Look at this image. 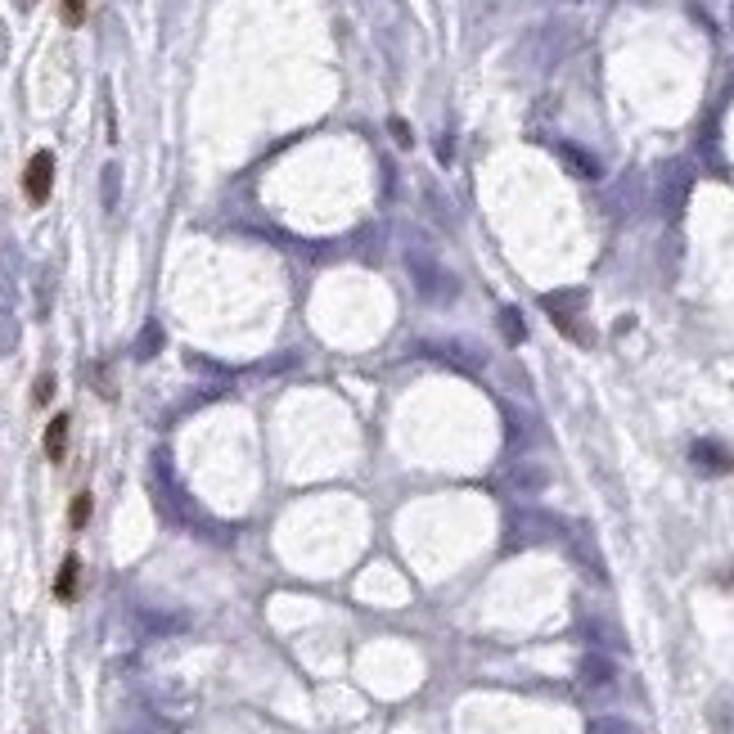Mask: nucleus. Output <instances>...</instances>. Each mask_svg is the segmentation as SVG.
Instances as JSON below:
<instances>
[{
  "instance_id": "obj_1",
  "label": "nucleus",
  "mask_w": 734,
  "mask_h": 734,
  "mask_svg": "<svg viewBox=\"0 0 734 734\" xmlns=\"http://www.w3.org/2000/svg\"><path fill=\"white\" fill-rule=\"evenodd\" d=\"M50 185H55V154L41 149V154H32L28 172H23V194H28V203H46Z\"/></svg>"
},
{
  "instance_id": "obj_2",
  "label": "nucleus",
  "mask_w": 734,
  "mask_h": 734,
  "mask_svg": "<svg viewBox=\"0 0 734 734\" xmlns=\"http://www.w3.org/2000/svg\"><path fill=\"white\" fill-rule=\"evenodd\" d=\"M64 451H68V415H55L50 419V428H46V455L50 460H64Z\"/></svg>"
},
{
  "instance_id": "obj_3",
  "label": "nucleus",
  "mask_w": 734,
  "mask_h": 734,
  "mask_svg": "<svg viewBox=\"0 0 734 734\" xmlns=\"http://www.w3.org/2000/svg\"><path fill=\"white\" fill-rule=\"evenodd\" d=\"M77 572H82V559H77V554H68L64 568H59V577H55V595L64 599V604L77 595Z\"/></svg>"
},
{
  "instance_id": "obj_4",
  "label": "nucleus",
  "mask_w": 734,
  "mask_h": 734,
  "mask_svg": "<svg viewBox=\"0 0 734 734\" xmlns=\"http://www.w3.org/2000/svg\"><path fill=\"white\" fill-rule=\"evenodd\" d=\"M86 518H91V496H73V509H68V523L73 527H86Z\"/></svg>"
},
{
  "instance_id": "obj_5",
  "label": "nucleus",
  "mask_w": 734,
  "mask_h": 734,
  "mask_svg": "<svg viewBox=\"0 0 734 734\" xmlns=\"http://www.w3.org/2000/svg\"><path fill=\"white\" fill-rule=\"evenodd\" d=\"M86 19V0H64V23L68 28H82Z\"/></svg>"
},
{
  "instance_id": "obj_6",
  "label": "nucleus",
  "mask_w": 734,
  "mask_h": 734,
  "mask_svg": "<svg viewBox=\"0 0 734 734\" xmlns=\"http://www.w3.org/2000/svg\"><path fill=\"white\" fill-rule=\"evenodd\" d=\"M586 680H590V685H604V680H608V667L590 658V662H586Z\"/></svg>"
},
{
  "instance_id": "obj_7",
  "label": "nucleus",
  "mask_w": 734,
  "mask_h": 734,
  "mask_svg": "<svg viewBox=\"0 0 734 734\" xmlns=\"http://www.w3.org/2000/svg\"><path fill=\"white\" fill-rule=\"evenodd\" d=\"M50 392H55V379L41 374V379H37V401H50Z\"/></svg>"
},
{
  "instance_id": "obj_8",
  "label": "nucleus",
  "mask_w": 734,
  "mask_h": 734,
  "mask_svg": "<svg viewBox=\"0 0 734 734\" xmlns=\"http://www.w3.org/2000/svg\"><path fill=\"white\" fill-rule=\"evenodd\" d=\"M595 734H635V730H631V725H622V721H604Z\"/></svg>"
}]
</instances>
